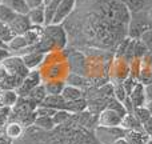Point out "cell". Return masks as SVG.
I'll return each instance as SVG.
<instances>
[{"mask_svg":"<svg viewBox=\"0 0 152 144\" xmlns=\"http://www.w3.org/2000/svg\"><path fill=\"white\" fill-rule=\"evenodd\" d=\"M113 97H115L116 100H119L120 103H124V100L128 97V95H127V92H126V89H124L123 84L118 86L115 89H113Z\"/></svg>","mask_w":152,"mask_h":144,"instance_id":"cell-30","label":"cell"},{"mask_svg":"<svg viewBox=\"0 0 152 144\" xmlns=\"http://www.w3.org/2000/svg\"><path fill=\"white\" fill-rule=\"evenodd\" d=\"M147 107H148V110H150L151 113H152V102L151 103H147Z\"/></svg>","mask_w":152,"mask_h":144,"instance_id":"cell-40","label":"cell"},{"mask_svg":"<svg viewBox=\"0 0 152 144\" xmlns=\"http://www.w3.org/2000/svg\"><path fill=\"white\" fill-rule=\"evenodd\" d=\"M96 139L100 144H113L116 140L126 136V129L123 127H100L97 126L95 129Z\"/></svg>","mask_w":152,"mask_h":144,"instance_id":"cell-2","label":"cell"},{"mask_svg":"<svg viewBox=\"0 0 152 144\" xmlns=\"http://www.w3.org/2000/svg\"><path fill=\"white\" fill-rule=\"evenodd\" d=\"M113 144H128V142H127L124 137H121V139H119V140H116Z\"/></svg>","mask_w":152,"mask_h":144,"instance_id":"cell-38","label":"cell"},{"mask_svg":"<svg viewBox=\"0 0 152 144\" xmlns=\"http://www.w3.org/2000/svg\"><path fill=\"white\" fill-rule=\"evenodd\" d=\"M13 36H15V34L11 31L10 27L7 24H4L3 21H0V39H3L5 43H8Z\"/></svg>","mask_w":152,"mask_h":144,"instance_id":"cell-29","label":"cell"},{"mask_svg":"<svg viewBox=\"0 0 152 144\" xmlns=\"http://www.w3.org/2000/svg\"><path fill=\"white\" fill-rule=\"evenodd\" d=\"M126 131H144V126L136 119L134 113H127L123 118V123H121Z\"/></svg>","mask_w":152,"mask_h":144,"instance_id":"cell-15","label":"cell"},{"mask_svg":"<svg viewBox=\"0 0 152 144\" xmlns=\"http://www.w3.org/2000/svg\"><path fill=\"white\" fill-rule=\"evenodd\" d=\"M37 86H40V72L34 69V71H31L24 77L23 83L16 89V92H18V95L20 97H26V96H28L29 92L34 88H36Z\"/></svg>","mask_w":152,"mask_h":144,"instance_id":"cell-6","label":"cell"},{"mask_svg":"<svg viewBox=\"0 0 152 144\" xmlns=\"http://www.w3.org/2000/svg\"><path fill=\"white\" fill-rule=\"evenodd\" d=\"M144 92H145V100H147V103H151L152 102V83L144 86Z\"/></svg>","mask_w":152,"mask_h":144,"instance_id":"cell-32","label":"cell"},{"mask_svg":"<svg viewBox=\"0 0 152 144\" xmlns=\"http://www.w3.org/2000/svg\"><path fill=\"white\" fill-rule=\"evenodd\" d=\"M43 35L52 40L58 50H63L67 45V34L61 24H48L43 29Z\"/></svg>","mask_w":152,"mask_h":144,"instance_id":"cell-3","label":"cell"},{"mask_svg":"<svg viewBox=\"0 0 152 144\" xmlns=\"http://www.w3.org/2000/svg\"><path fill=\"white\" fill-rule=\"evenodd\" d=\"M42 107H48L52 110H64L66 108V100L63 99L61 95H47L44 100H43Z\"/></svg>","mask_w":152,"mask_h":144,"instance_id":"cell-14","label":"cell"},{"mask_svg":"<svg viewBox=\"0 0 152 144\" xmlns=\"http://www.w3.org/2000/svg\"><path fill=\"white\" fill-rule=\"evenodd\" d=\"M124 139L128 142V144H147L152 136L145 131H126Z\"/></svg>","mask_w":152,"mask_h":144,"instance_id":"cell-13","label":"cell"},{"mask_svg":"<svg viewBox=\"0 0 152 144\" xmlns=\"http://www.w3.org/2000/svg\"><path fill=\"white\" fill-rule=\"evenodd\" d=\"M8 27H10L11 31L15 35H24L32 27V24H31V21H29L27 13H18L16 18L13 19L12 23Z\"/></svg>","mask_w":152,"mask_h":144,"instance_id":"cell-9","label":"cell"},{"mask_svg":"<svg viewBox=\"0 0 152 144\" xmlns=\"http://www.w3.org/2000/svg\"><path fill=\"white\" fill-rule=\"evenodd\" d=\"M76 0H61L59 8L56 10V13L53 16L52 24H61L69 15L72 13V11L75 10Z\"/></svg>","mask_w":152,"mask_h":144,"instance_id":"cell-7","label":"cell"},{"mask_svg":"<svg viewBox=\"0 0 152 144\" xmlns=\"http://www.w3.org/2000/svg\"><path fill=\"white\" fill-rule=\"evenodd\" d=\"M23 134V124L20 121H11L4 127V135L11 140L19 139Z\"/></svg>","mask_w":152,"mask_h":144,"instance_id":"cell-20","label":"cell"},{"mask_svg":"<svg viewBox=\"0 0 152 144\" xmlns=\"http://www.w3.org/2000/svg\"><path fill=\"white\" fill-rule=\"evenodd\" d=\"M19 100V95L16 91L13 89H4V91H0V104L3 107H13V105L18 103Z\"/></svg>","mask_w":152,"mask_h":144,"instance_id":"cell-17","label":"cell"},{"mask_svg":"<svg viewBox=\"0 0 152 144\" xmlns=\"http://www.w3.org/2000/svg\"><path fill=\"white\" fill-rule=\"evenodd\" d=\"M10 56V51L5 50V48H0V63H1L4 59H7Z\"/></svg>","mask_w":152,"mask_h":144,"instance_id":"cell-35","label":"cell"},{"mask_svg":"<svg viewBox=\"0 0 152 144\" xmlns=\"http://www.w3.org/2000/svg\"><path fill=\"white\" fill-rule=\"evenodd\" d=\"M63 99L66 102H75V100L83 99V91H81L79 87L71 86V84H67L63 89V94H61Z\"/></svg>","mask_w":152,"mask_h":144,"instance_id":"cell-19","label":"cell"},{"mask_svg":"<svg viewBox=\"0 0 152 144\" xmlns=\"http://www.w3.org/2000/svg\"><path fill=\"white\" fill-rule=\"evenodd\" d=\"M44 58H45V53L39 52V51H29V52H27L26 55L21 56L24 64H26V67L29 69V71H34L35 68H37V67L43 63Z\"/></svg>","mask_w":152,"mask_h":144,"instance_id":"cell-10","label":"cell"},{"mask_svg":"<svg viewBox=\"0 0 152 144\" xmlns=\"http://www.w3.org/2000/svg\"><path fill=\"white\" fill-rule=\"evenodd\" d=\"M128 34L129 37L132 39H142V36L145 34V32L151 31L152 29V19L147 15H144L142 12L134 13V16H131V20H129L128 24Z\"/></svg>","mask_w":152,"mask_h":144,"instance_id":"cell-1","label":"cell"},{"mask_svg":"<svg viewBox=\"0 0 152 144\" xmlns=\"http://www.w3.org/2000/svg\"><path fill=\"white\" fill-rule=\"evenodd\" d=\"M72 115H74V113H71L67 110H58L52 118H53V121H55L56 126H59V124L61 126V124H66L67 121L72 118Z\"/></svg>","mask_w":152,"mask_h":144,"instance_id":"cell-28","label":"cell"},{"mask_svg":"<svg viewBox=\"0 0 152 144\" xmlns=\"http://www.w3.org/2000/svg\"><path fill=\"white\" fill-rule=\"evenodd\" d=\"M16 15H18V13H16L12 8H10L8 5L3 4V3L0 4V21H3V23L7 24V26H10L13 19L16 18Z\"/></svg>","mask_w":152,"mask_h":144,"instance_id":"cell-24","label":"cell"},{"mask_svg":"<svg viewBox=\"0 0 152 144\" xmlns=\"http://www.w3.org/2000/svg\"><path fill=\"white\" fill-rule=\"evenodd\" d=\"M147 13H148V16H150V18L152 19V7L150 8V11H148V12H147Z\"/></svg>","mask_w":152,"mask_h":144,"instance_id":"cell-41","label":"cell"},{"mask_svg":"<svg viewBox=\"0 0 152 144\" xmlns=\"http://www.w3.org/2000/svg\"><path fill=\"white\" fill-rule=\"evenodd\" d=\"M1 64L5 68L8 75H18V76H21V77H26L31 72L26 67L21 56H8L7 59H4L1 61Z\"/></svg>","mask_w":152,"mask_h":144,"instance_id":"cell-4","label":"cell"},{"mask_svg":"<svg viewBox=\"0 0 152 144\" xmlns=\"http://www.w3.org/2000/svg\"><path fill=\"white\" fill-rule=\"evenodd\" d=\"M27 15H28V19L32 26L35 27L45 26V4L35 7V8H29Z\"/></svg>","mask_w":152,"mask_h":144,"instance_id":"cell-11","label":"cell"},{"mask_svg":"<svg viewBox=\"0 0 152 144\" xmlns=\"http://www.w3.org/2000/svg\"><path fill=\"white\" fill-rule=\"evenodd\" d=\"M143 126H144V131L147 132L148 135H151V136H152V118L148 121H145Z\"/></svg>","mask_w":152,"mask_h":144,"instance_id":"cell-34","label":"cell"},{"mask_svg":"<svg viewBox=\"0 0 152 144\" xmlns=\"http://www.w3.org/2000/svg\"><path fill=\"white\" fill-rule=\"evenodd\" d=\"M0 48H5V50H8V45H7V43H5L3 39H0ZM8 51H10V50H8Z\"/></svg>","mask_w":152,"mask_h":144,"instance_id":"cell-39","label":"cell"},{"mask_svg":"<svg viewBox=\"0 0 152 144\" xmlns=\"http://www.w3.org/2000/svg\"><path fill=\"white\" fill-rule=\"evenodd\" d=\"M147 144H152V139H151V140H150V142H148Z\"/></svg>","mask_w":152,"mask_h":144,"instance_id":"cell-42","label":"cell"},{"mask_svg":"<svg viewBox=\"0 0 152 144\" xmlns=\"http://www.w3.org/2000/svg\"><path fill=\"white\" fill-rule=\"evenodd\" d=\"M26 97H29L32 102H35L37 105H40L43 103V100L47 97V91H45V88H44V84H40L36 88H34L28 94V96H26Z\"/></svg>","mask_w":152,"mask_h":144,"instance_id":"cell-23","label":"cell"},{"mask_svg":"<svg viewBox=\"0 0 152 144\" xmlns=\"http://www.w3.org/2000/svg\"><path fill=\"white\" fill-rule=\"evenodd\" d=\"M123 115L119 112L111 110V108H104L102 112L97 115V126L100 127H121L123 123Z\"/></svg>","mask_w":152,"mask_h":144,"instance_id":"cell-5","label":"cell"},{"mask_svg":"<svg viewBox=\"0 0 152 144\" xmlns=\"http://www.w3.org/2000/svg\"><path fill=\"white\" fill-rule=\"evenodd\" d=\"M48 1H50V0H45V3H48Z\"/></svg>","mask_w":152,"mask_h":144,"instance_id":"cell-44","label":"cell"},{"mask_svg":"<svg viewBox=\"0 0 152 144\" xmlns=\"http://www.w3.org/2000/svg\"><path fill=\"white\" fill-rule=\"evenodd\" d=\"M8 73H7V71H5V68L3 67V64L0 63V81H3V79L7 76Z\"/></svg>","mask_w":152,"mask_h":144,"instance_id":"cell-37","label":"cell"},{"mask_svg":"<svg viewBox=\"0 0 152 144\" xmlns=\"http://www.w3.org/2000/svg\"><path fill=\"white\" fill-rule=\"evenodd\" d=\"M0 144H12V140L10 137H7L5 135L0 134Z\"/></svg>","mask_w":152,"mask_h":144,"instance_id":"cell-36","label":"cell"},{"mask_svg":"<svg viewBox=\"0 0 152 144\" xmlns=\"http://www.w3.org/2000/svg\"><path fill=\"white\" fill-rule=\"evenodd\" d=\"M27 3H28L29 8H35V7H39V5H44L45 0H27Z\"/></svg>","mask_w":152,"mask_h":144,"instance_id":"cell-33","label":"cell"},{"mask_svg":"<svg viewBox=\"0 0 152 144\" xmlns=\"http://www.w3.org/2000/svg\"><path fill=\"white\" fill-rule=\"evenodd\" d=\"M34 126L39 127V128H42V129H45V131H50L56 124H55V121H53L52 116H36Z\"/></svg>","mask_w":152,"mask_h":144,"instance_id":"cell-25","label":"cell"},{"mask_svg":"<svg viewBox=\"0 0 152 144\" xmlns=\"http://www.w3.org/2000/svg\"><path fill=\"white\" fill-rule=\"evenodd\" d=\"M134 113L135 116H136V119L140 121L142 124H144L145 121H148L150 119L152 118V113H151V111L148 110V107L147 105H144V107H136L134 110Z\"/></svg>","mask_w":152,"mask_h":144,"instance_id":"cell-27","label":"cell"},{"mask_svg":"<svg viewBox=\"0 0 152 144\" xmlns=\"http://www.w3.org/2000/svg\"><path fill=\"white\" fill-rule=\"evenodd\" d=\"M3 4L12 8L16 13H28L29 5L27 0H3Z\"/></svg>","mask_w":152,"mask_h":144,"instance_id":"cell-22","label":"cell"},{"mask_svg":"<svg viewBox=\"0 0 152 144\" xmlns=\"http://www.w3.org/2000/svg\"><path fill=\"white\" fill-rule=\"evenodd\" d=\"M23 80H24V77H21V76L7 75L3 79V81H0V89L1 91H4V89H13V91H16L21 86Z\"/></svg>","mask_w":152,"mask_h":144,"instance_id":"cell-16","label":"cell"},{"mask_svg":"<svg viewBox=\"0 0 152 144\" xmlns=\"http://www.w3.org/2000/svg\"><path fill=\"white\" fill-rule=\"evenodd\" d=\"M113 15V20H116L120 24H129L131 20V12L127 8V5L124 4V1H113L111 5Z\"/></svg>","mask_w":152,"mask_h":144,"instance_id":"cell-8","label":"cell"},{"mask_svg":"<svg viewBox=\"0 0 152 144\" xmlns=\"http://www.w3.org/2000/svg\"><path fill=\"white\" fill-rule=\"evenodd\" d=\"M121 84H123V87H124V89H126L127 95H128V96H129V95H131V92L134 91L135 86H136L137 83H136V81H135V80H134V79H132V77H127L126 80H124V81H123V83H121Z\"/></svg>","mask_w":152,"mask_h":144,"instance_id":"cell-31","label":"cell"},{"mask_svg":"<svg viewBox=\"0 0 152 144\" xmlns=\"http://www.w3.org/2000/svg\"><path fill=\"white\" fill-rule=\"evenodd\" d=\"M66 86V81L60 80V79H52V80H48L47 83H44L47 95H61Z\"/></svg>","mask_w":152,"mask_h":144,"instance_id":"cell-18","label":"cell"},{"mask_svg":"<svg viewBox=\"0 0 152 144\" xmlns=\"http://www.w3.org/2000/svg\"><path fill=\"white\" fill-rule=\"evenodd\" d=\"M129 99H131L134 107H144L147 105V100H145V92H144V84L137 83L135 86L134 91L129 95Z\"/></svg>","mask_w":152,"mask_h":144,"instance_id":"cell-12","label":"cell"},{"mask_svg":"<svg viewBox=\"0 0 152 144\" xmlns=\"http://www.w3.org/2000/svg\"><path fill=\"white\" fill-rule=\"evenodd\" d=\"M124 4L127 5V8L129 10L131 13H137L142 12L144 10V7L147 5L148 0H123Z\"/></svg>","mask_w":152,"mask_h":144,"instance_id":"cell-26","label":"cell"},{"mask_svg":"<svg viewBox=\"0 0 152 144\" xmlns=\"http://www.w3.org/2000/svg\"><path fill=\"white\" fill-rule=\"evenodd\" d=\"M1 3H3V0H0V4H1Z\"/></svg>","mask_w":152,"mask_h":144,"instance_id":"cell-43","label":"cell"},{"mask_svg":"<svg viewBox=\"0 0 152 144\" xmlns=\"http://www.w3.org/2000/svg\"><path fill=\"white\" fill-rule=\"evenodd\" d=\"M7 45H8L10 52H11V51L27 50V48L29 47L28 43H27V40H26V37H24V35H15V36H13L12 39L7 43Z\"/></svg>","mask_w":152,"mask_h":144,"instance_id":"cell-21","label":"cell"}]
</instances>
